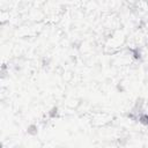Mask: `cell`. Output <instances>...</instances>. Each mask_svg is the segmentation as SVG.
<instances>
[{
	"label": "cell",
	"instance_id": "obj_1",
	"mask_svg": "<svg viewBox=\"0 0 148 148\" xmlns=\"http://www.w3.org/2000/svg\"><path fill=\"white\" fill-rule=\"evenodd\" d=\"M27 133L29 134V135H37V133H38V127H37V125H35V124H30L28 127H27Z\"/></svg>",
	"mask_w": 148,
	"mask_h": 148
},
{
	"label": "cell",
	"instance_id": "obj_2",
	"mask_svg": "<svg viewBox=\"0 0 148 148\" xmlns=\"http://www.w3.org/2000/svg\"><path fill=\"white\" fill-rule=\"evenodd\" d=\"M139 121L145 125V126H148V113H142L139 116Z\"/></svg>",
	"mask_w": 148,
	"mask_h": 148
},
{
	"label": "cell",
	"instance_id": "obj_3",
	"mask_svg": "<svg viewBox=\"0 0 148 148\" xmlns=\"http://www.w3.org/2000/svg\"><path fill=\"white\" fill-rule=\"evenodd\" d=\"M58 113H59V110H58V108H57V106L51 108V110L47 112V114H49V117H50V118H56V117L58 116Z\"/></svg>",
	"mask_w": 148,
	"mask_h": 148
},
{
	"label": "cell",
	"instance_id": "obj_4",
	"mask_svg": "<svg viewBox=\"0 0 148 148\" xmlns=\"http://www.w3.org/2000/svg\"><path fill=\"white\" fill-rule=\"evenodd\" d=\"M133 58L136 59V60H139V59L141 58V52H140L139 49H134V50H133Z\"/></svg>",
	"mask_w": 148,
	"mask_h": 148
}]
</instances>
